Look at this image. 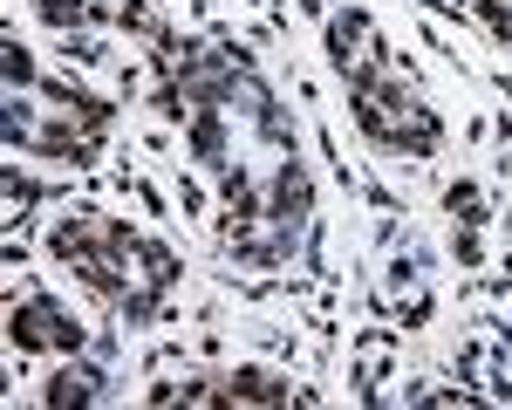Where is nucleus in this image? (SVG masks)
I'll return each mask as SVG.
<instances>
[{"instance_id": "8", "label": "nucleus", "mask_w": 512, "mask_h": 410, "mask_svg": "<svg viewBox=\"0 0 512 410\" xmlns=\"http://www.w3.org/2000/svg\"><path fill=\"white\" fill-rule=\"evenodd\" d=\"M0 55H7V89H21V82H35V62H28V48H21L14 35H7V48H0Z\"/></svg>"}, {"instance_id": "5", "label": "nucleus", "mask_w": 512, "mask_h": 410, "mask_svg": "<svg viewBox=\"0 0 512 410\" xmlns=\"http://www.w3.org/2000/svg\"><path fill=\"white\" fill-rule=\"evenodd\" d=\"M185 404H287V383H274L267 369H239L219 376L212 390H185Z\"/></svg>"}, {"instance_id": "3", "label": "nucleus", "mask_w": 512, "mask_h": 410, "mask_svg": "<svg viewBox=\"0 0 512 410\" xmlns=\"http://www.w3.org/2000/svg\"><path fill=\"white\" fill-rule=\"evenodd\" d=\"M7 335H14V349L21 356H41V349H76L82 328L55 308V301H21L14 315H7Z\"/></svg>"}, {"instance_id": "1", "label": "nucleus", "mask_w": 512, "mask_h": 410, "mask_svg": "<svg viewBox=\"0 0 512 410\" xmlns=\"http://www.w3.org/2000/svg\"><path fill=\"white\" fill-rule=\"evenodd\" d=\"M48 246H55V260L76 267L96 294H123L130 267L151 260V246L137 240V233H123L110 212H69V219L55 226V240H48Z\"/></svg>"}, {"instance_id": "4", "label": "nucleus", "mask_w": 512, "mask_h": 410, "mask_svg": "<svg viewBox=\"0 0 512 410\" xmlns=\"http://www.w3.org/2000/svg\"><path fill=\"white\" fill-rule=\"evenodd\" d=\"M328 48H335V69L342 76H369L376 62H383V48H376V28H369V14H342L335 28H328Z\"/></svg>"}, {"instance_id": "6", "label": "nucleus", "mask_w": 512, "mask_h": 410, "mask_svg": "<svg viewBox=\"0 0 512 410\" xmlns=\"http://www.w3.org/2000/svg\"><path fill=\"white\" fill-rule=\"evenodd\" d=\"M96 383H103L96 369H62V376L48 383V404H89V397H96Z\"/></svg>"}, {"instance_id": "2", "label": "nucleus", "mask_w": 512, "mask_h": 410, "mask_svg": "<svg viewBox=\"0 0 512 410\" xmlns=\"http://www.w3.org/2000/svg\"><path fill=\"white\" fill-rule=\"evenodd\" d=\"M349 89H355V123H362L376 144H390V151H431L437 144V117L424 110V96L396 76L390 62H376V69L355 76Z\"/></svg>"}, {"instance_id": "7", "label": "nucleus", "mask_w": 512, "mask_h": 410, "mask_svg": "<svg viewBox=\"0 0 512 410\" xmlns=\"http://www.w3.org/2000/svg\"><path fill=\"white\" fill-rule=\"evenodd\" d=\"M41 21H55V28H76L82 14H89V0H35Z\"/></svg>"}]
</instances>
